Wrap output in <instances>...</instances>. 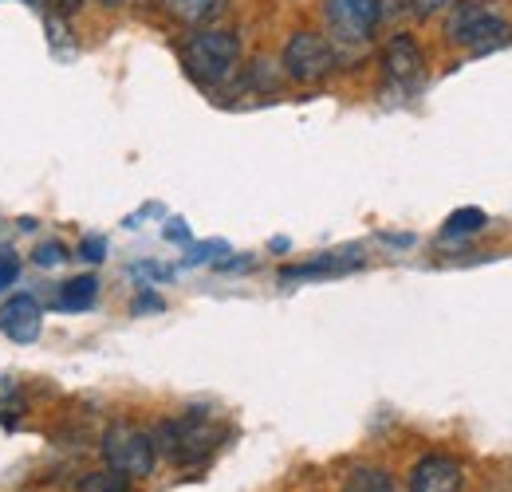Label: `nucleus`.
<instances>
[{"mask_svg": "<svg viewBox=\"0 0 512 492\" xmlns=\"http://www.w3.org/2000/svg\"><path fill=\"white\" fill-rule=\"evenodd\" d=\"M150 437H154V449L166 453L174 465H205V461L217 453L225 430L209 418V410L193 406L182 418L158 422V430L150 433Z\"/></svg>", "mask_w": 512, "mask_h": 492, "instance_id": "obj_1", "label": "nucleus"}, {"mask_svg": "<svg viewBox=\"0 0 512 492\" xmlns=\"http://www.w3.org/2000/svg\"><path fill=\"white\" fill-rule=\"evenodd\" d=\"M182 67L197 87H221L237 75L241 67V40L229 28H209L193 32L182 44Z\"/></svg>", "mask_w": 512, "mask_h": 492, "instance_id": "obj_2", "label": "nucleus"}, {"mask_svg": "<svg viewBox=\"0 0 512 492\" xmlns=\"http://www.w3.org/2000/svg\"><path fill=\"white\" fill-rule=\"evenodd\" d=\"M446 36L465 52H493L512 40V24L489 0H457L446 20Z\"/></svg>", "mask_w": 512, "mask_h": 492, "instance_id": "obj_3", "label": "nucleus"}, {"mask_svg": "<svg viewBox=\"0 0 512 492\" xmlns=\"http://www.w3.org/2000/svg\"><path fill=\"white\" fill-rule=\"evenodd\" d=\"M99 453L111 469L127 473L130 481L134 477H150L154 465H158V449H154V437L134 426V422H111L103 430V441H99Z\"/></svg>", "mask_w": 512, "mask_h": 492, "instance_id": "obj_4", "label": "nucleus"}, {"mask_svg": "<svg viewBox=\"0 0 512 492\" xmlns=\"http://www.w3.org/2000/svg\"><path fill=\"white\" fill-rule=\"evenodd\" d=\"M383 16L386 0H323L331 44H343V48H363L383 24Z\"/></svg>", "mask_w": 512, "mask_h": 492, "instance_id": "obj_5", "label": "nucleus"}, {"mask_svg": "<svg viewBox=\"0 0 512 492\" xmlns=\"http://www.w3.org/2000/svg\"><path fill=\"white\" fill-rule=\"evenodd\" d=\"M339 63L335 44L320 36V32H296L288 44H284V71L296 79V83H323Z\"/></svg>", "mask_w": 512, "mask_h": 492, "instance_id": "obj_6", "label": "nucleus"}, {"mask_svg": "<svg viewBox=\"0 0 512 492\" xmlns=\"http://www.w3.org/2000/svg\"><path fill=\"white\" fill-rule=\"evenodd\" d=\"M383 83L386 91L414 95L426 83V56L414 36H390L383 48Z\"/></svg>", "mask_w": 512, "mask_h": 492, "instance_id": "obj_7", "label": "nucleus"}, {"mask_svg": "<svg viewBox=\"0 0 512 492\" xmlns=\"http://www.w3.org/2000/svg\"><path fill=\"white\" fill-rule=\"evenodd\" d=\"M465 489V465L449 453H426L410 469V492H461Z\"/></svg>", "mask_w": 512, "mask_h": 492, "instance_id": "obj_8", "label": "nucleus"}, {"mask_svg": "<svg viewBox=\"0 0 512 492\" xmlns=\"http://www.w3.org/2000/svg\"><path fill=\"white\" fill-rule=\"evenodd\" d=\"M40 327H44V311H40L36 296L16 292V296L4 300V308H0V331L12 343H36L40 339Z\"/></svg>", "mask_w": 512, "mask_h": 492, "instance_id": "obj_9", "label": "nucleus"}, {"mask_svg": "<svg viewBox=\"0 0 512 492\" xmlns=\"http://www.w3.org/2000/svg\"><path fill=\"white\" fill-rule=\"evenodd\" d=\"M363 264L359 248H339V252H323L308 264H292V268H280V280H316V276H343V272H355Z\"/></svg>", "mask_w": 512, "mask_h": 492, "instance_id": "obj_10", "label": "nucleus"}, {"mask_svg": "<svg viewBox=\"0 0 512 492\" xmlns=\"http://www.w3.org/2000/svg\"><path fill=\"white\" fill-rule=\"evenodd\" d=\"M343 492H394V477L379 465H355L343 477Z\"/></svg>", "mask_w": 512, "mask_h": 492, "instance_id": "obj_11", "label": "nucleus"}, {"mask_svg": "<svg viewBox=\"0 0 512 492\" xmlns=\"http://www.w3.org/2000/svg\"><path fill=\"white\" fill-rule=\"evenodd\" d=\"M99 300V280L95 276H75L60 288V308L64 311H87Z\"/></svg>", "mask_w": 512, "mask_h": 492, "instance_id": "obj_12", "label": "nucleus"}, {"mask_svg": "<svg viewBox=\"0 0 512 492\" xmlns=\"http://www.w3.org/2000/svg\"><path fill=\"white\" fill-rule=\"evenodd\" d=\"M75 492H130V477L107 465V469H95V473L79 477Z\"/></svg>", "mask_w": 512, "mask_h": 492, "instance_id": "obj_13", "label": "nucleus"}, {"mask_svg": "<svg viewBox=\"0 0 512 492\" xmlns=\"http://www.w3.org/2000/svg\"><path fill=\"white\" fill-rule=\"evenodd\" d=\"M166 8V16H174L178 24H201L213 16L217 0H158Z\"/></svg>", "mask_w": 512, "mask_h": 492, "instance_id": "obj_14", "label": "nucleus"}, {"mask_svg": "<svg viewBox=\"0 0 512 492\" xmlns=\"http://www.w3.org/2000/svg\"><path fill=\"white\" fill-rule=\"evenodd\" d=\"M485 221H489V217H485L481 209H457L446 225H442V237H465V233H477V229H485Z\"/></svg>", "mask_w": 512, "mask_h": 492, "instance_id": "obj_15", "label": "nucleus"}, {"mask_svg": "<svg viewBox=\"0 0 512 492\" xmlns=\"http://www.w3.org/2000/svg\"><path fill=\"white\" fill-rule=\"evenodd\" d=\"M221 252H229V245H225V241H205V245H197L190 252V256H186V264H205V260H213V264H217V260H221Z\"/></svg>", "mask_w": 512, "mask_h": 492, "instance_id": "obj_16", "label": "nucleus"}, {"mask_svg": "<svg viewBox=\"0 0 512 492\" xmlns=\"http://www.w3.org/2000/svg\"><path fill=\"white\" fill-rule=\"evenodd\" d=\"M16 276H20V260H16V252L0 248V292H8V288L16 284Z\"/></svg>", "mask_w": 512, "mask_h": 492, "instance_id": "obj_17", "label": "nucleus"}, {"mask_svg": "<svg viewBox=\"0 0 512 492\" xmlns=\"http://www.w3.org/2000/svg\"><path fill=\"white\" fill-rule=\"evenodd\" d=\"M32 260H36L40 268H56V264H64L67 260V252H64V245H56V241H52V245L36 248V256H32Z\"/></svg>", "mask_w": 512, "mask_h": 492, "instance_id": "obj_18", "label": "nucleus"}, {"mask_svg": "<svg viewBox=\"0 0 512 492\" xmlns=\"http://www.w3.org/2000/svg\"><path fill=\"white\" fill-rule=\"evenodd\" d=\"M449 4H453V0H406V8H410L414 16H422V20H426V16H438Z\"/></svg>", "mask_w": 512, "mask_h": 492, "instance_id": "obj_19", "label": "nucleus"}, {"mask_svg": "<svg viewBox=\"0 0 512 492\" xmlns=\"http://www.w3.org/2000/svg\"><path fill=\"white\" fill-rule=\"evenodd\" d=\"M79 256L91 260V264H99V260L107 256V241H103V237H87V241H79Z\"/></svg>", "mask_w": 512, "mask_h": 492, "instance_id": "obj_20", "label": "nucleus"}, {"mask_svg": "<svg viewBox=\"0 0 512 492\" xmlns=\"http://www.w3.org/2000/svg\"><path fill=\"white\" fill-rule=\"evenodd\" d=\"M134 276H146V280H170L174 276V268H166V264H134Z\"/></svg>", "mask_w": 512, "mask_h": 492, "instance_id": "obj_21", "label": "nucleus"}, {"mask_svg": "<svg viewBox=\"0 0 512 492\" xmlns=\"http://www.w3.org/2000/svg\"><path fill=\"white\" fill-rule=\"evenodd\" d=\"M162 296H154V292H142L138 300H134V315H146V311H162Z\"/></svg>", "mask_w": 512, "mask_h": 492, "instance_id": "obj_22", "label": "nucleus"}, {"mask_svg": "<svg viewBox=\"0 0 512 492\" xmlns=\"http://www.w3.org/2000/svg\"><path fill=\"white\" fill-rule=\"evenodd\" d=\"M166 241H178V245H190V225L174 217V221L166 225Z\"/></svg>", "mask_w": 512, "mask_h": 492, "instance_id": "obj_23", "label": "nucleus"}, {"mask_svg": "<svg viewBox=\"0 0 512 492\" xmlns=\"http://www.w3.org/2000/svg\"><path fill=\"white\" fill-rule=\"evenodd\" d=\"M79 4H83V0H60V8H64V12H71V8H79Z\"/></svg>", "mask_w": 512, "mask_h": 492, "instance_id": "obj_24", "label": "nucleus"}, {"mask_svg": "<svg viewBox=\"0 0 512 492\" xmlns=\"http://www.w3.org/2000/svg\"><path fill=\"white\" fill-rule=\"evenodd\" d=\"M99 4H107V8H119V4H127V0H99Z\"/></svg>", "mask_w": 512, "mask_h": 492, "instance_id": "obj_25", "label": "nucleus"}]
</instances>
